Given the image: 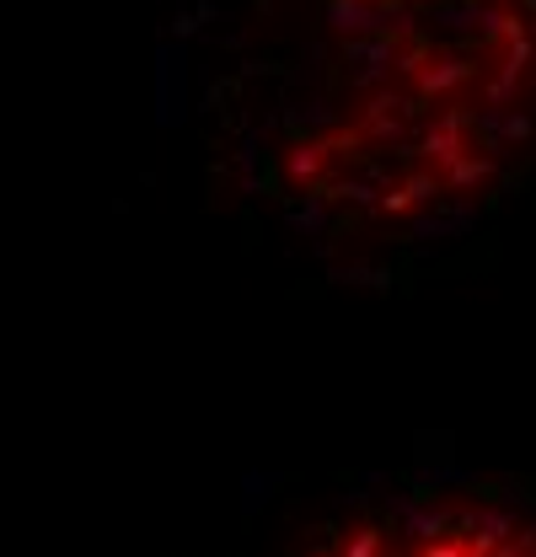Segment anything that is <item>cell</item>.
Listing matches in <instances>:
<instances>
[{
	"label": "cell",
	"mask_w": 536,
	"mask_h": 557,
	"mask_svg": "<svg viewBox=\"0 0 536 557\" xmlns=\"http://www.w3.org/2000/svg\"><path fill=\"white\" fill-rule=\"evenodd\" d=\"M204 108L290 236L402 278L536 199V0H253Z\"/></svg>",
	"instance_id": "cell-1"
},
{
	"label": "cell",
	"mask_w": 536,
	"mask_h": 557,
	"mask_svg": "<svg viewBox=\"0 0 536 557\" xmlns=\"http://www.w3.org/2000/svg\"><path fill=\"white\" fill-rule=\"evenodd\" d=\"M290 557H536V493L477 478H381L343 493Z\"/></svg>",
	"instance_id": "cell-2"
}]
</instances>
